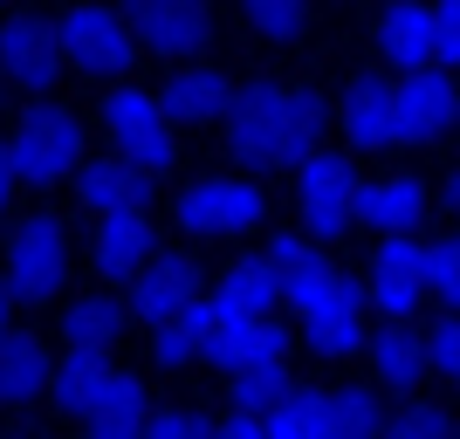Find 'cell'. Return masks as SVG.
<instances>
[{"instance_id":"obj_28","label":"cell","mask_w":460,"mask_h":439,"mask_svg":"<svg viewBox=\"0 0 460 439\" xmlns=\"http://www.w3.org/2000/svg\"><path fill=\"white\" fill-rule=\"evenodd\" d=\"M261 261L275 268V282H282V303L288 295H303V282L323 268V248H316V233H269V248H261Z\"/></svg>"},{"instance_id":"obj_31","label":"cell","mask_w":460,"mask_h":439,"mask_svg":"<svg viewBox=\"0 0 460 439\" xmlns=\"http://www.w3.org/2000/svg\"><path fill=\"white\" fill-rule=\"evenodd\" d=\"M385 426L405 433V439H447V433H454V412H447L440 399H412V391H405L399 412H385Z\"/></svg>"},{"instance_id":"obj_36","label":"cell","mask_w":460,"mask_h":439,"mask_svg":"<svg viewBox=\"0 0 460 439\" xmlns=\"http://www.w3.org/2000/svg\"><path fill=\"white\" fill-rule=\"evenodd\" d=\"M433 35H440V62L460 69V0H433Z\"/></svg>"},{"instance_id":"obj_20","label":"cell","mask_w":460,"mask_h":439,"mask_svg":"<svg viewBox=\"0 0 460 439\" xmlns=\"http://www.w3.org/2000/svg\"><path fill=\"white\" fill-rule=\"evenodd\" d=\"M145 384L131 378V371H103V384H96V399L83 405V426L90 433H103V439H124V433H137L145 426Z\"/></svg>"},{"instance_id":"obj_24","label":"cell","mask_w":460,"mask_h":439,"mask_svg":"<svg viewBox=\"0 0 460 439\" xmlns=\"http://www.w3.org/2000/svg\"><path fill=\"white\" fill-rule=\"evenodd\" d=\"M288 350H269V357H241V364H227V399L234 405H248V412H269L275 399L288 391Z\"/></svg>"},{"instance_id":"obj_26","label":"cell","mask_w":460,"mask_h":439,"mask_svg":"<svg viewBox=\"0 0 460 439\" xmlns=\"http://www.w3.org/2000/svg\"><path fill=\"white\" fill-rule=\"evenodd\" d=\"M269 433L275 439H330V391L288 384L282 399L269 405Z\"/></svg>"},{"instance_id":"obj_5","label":"cell","mask_w":460,"mask_h":439,"mask_svg":"<svg viewBox=\"0 0 460 439\" xmlns=\"http://www.w3.org/2000/svg\"><path fill=\"white\" fill-rule=\"evenodd\" d=\"M69 282V227L56 213H35L28 227L14 233V254H7V288L14 303H49Z\"/></svg>"},{"instance_id":"obj_25","label":"cell","mask_w":460,"mask_h":439,"mask_svg":"<svg viewBox=\"0 0 460 439\" xmlns=\"http://www.w3.org/2000/svg\"><path fill=\"white\" fill-rule=\"evenodd\" d=\"M213 303L248 309V316H275V303H282V282H275V268L261 261V254H248V261H234L227 275H220Z\"/></svg>"},{"instance_id":"obj_6","label":"cell","mask_w":460,"mask_h":439,"mask_svg":"<svg viewBox=\"0 0 460 439\" xmlns=\"http://www.w3.org/2000/svg\"><path fill=\"white\" fill-rule=\"evenodd\" d=\"M103 131H111L117 145H124V158L145 165L152 179H165L179 165V152H172V117H165V103L145 96V90H117L111 103H103Z\"/></svg>"},{"instance_id":"obj_30","label":"cell","mask_w":460,"mask_h":439,"mask_svg":"<svg viewBox=\"0 0 460 439\" xmlns=\"http://www.w3.org/2000/svg\"><path fill=\"white\" fill-rule=\"evenodd\" d=\"M103 350H69V357L56 364V378H49V391H56V405H69V412H83V405L96 399V384H103Z\"/></svg>"},{"instance_id":"obj_9","label":"cell","mask_w":460,"mask_h":439,"mask_svg":"<svg viewBox=\"0 0 460 439\" xmlns=\"http://www.w3.org/2000/svg\"><path fill=\"white\" fill-rule=\"evenodd\" d=\"M56 35H62V56L76 62V69H90V76H117V69H131L137 48H145L137 28L124 14H111V7H76Z\"/></svg>"},{"instance_id":"obj_32","label":"cell","mask_w":460,"mask_h":439,"mask_svg":"<svg viewBox=\"0 0 460 439\" xmlns=\"http://www.w3.org/2000/svg\"><path fill=\"white\" fill-rule=\"evenodd\" d=\"M426 295L440 309H460V233L426 241Z\"/></svg>"},{"instance_id":"obj_38","label":"cell","mask_w":460,"mask_h":439,"mask_svg":"<svg viewBox=\"0 0 460 439\" xmlns=\"http://www.w3.org/2000/svg\"><path fill=\"white\" fill-rule=\"evenodd\" d=\"M14 186H21V172H14V152L0 145V213H7V199H14Z\"/></svg>"},{"instance_id":"obj_14","label":"cell","mask_w":460,"mask_h":439,"mask_svg":"<svg viewBox=\"0 0 460 439\" xmlns=\"http://www.w3.org/2000/svg\"><path fill=\"white\" fill-rule=\"evenodd\" d=\"M378 56L392 69H433L440 62V35H433V0H392L378 21ZM447 69V62H440Z\"/></svg>"},{"instance_id":"obj_39","label":"cell","mask_w":460,"mask_h":439,"mask_svg":"<svg viewBox=\"0 0 460 439\" xmlns=\"http://www.w3.org/2000/svg\"><path fill=\"white\" fill-rule=\"evenodd\" d=\"M7 329H14V288H7V275H0V344H7Z\"/></svg>"},{"instance_id":"obj_33","label":"cell","mask_w":460,"mask_h":439,"mask_svg":"<svg viewBox=\"0 0 460 439\" xmlns=\"http://www.w3.org/2000/svg\"><path fill=\"white\" fill-rule=\"evenodd\" d=\"M248 21H254L269 41H288V35H303L309 0H248Z\"/></svg>"},{"instance_id":"obj_10","label":"cell","mask_w":460,"mask_h":439,"mask_svg":"<svg viewBox=\"0 0 460 439\" xmlns=\"http://www.w3.org/2000/svg\"><path fill=\"white\" fill-rule=\"evenodd\" d=\"M454 110H460V83L447 76L440 62L433 69H405L399 76V137L405 145H433V137L454 131Z\"/></svg>"},{"instance_id":"obj_18","label":"cell","mask_w":460,"mask_h":439,"mask_svg":"<svg viewBox=\"0 0 460 439\" xmlns=\"http://www.w3.org/2000/svg\"><path fill=\"white\" fill-rule=\"evenodd\" d=\"M96 275H111V282H131L137 268L152 261V227H145V206L131 213H103L96 220Z\"/></svg>"},{"instance_id":"obj_1","label":"cell","mask_w":460,"mask_h":439,"mask_svg":"<svg viewBox=\"0 0 460 439\" xmlns=\"http://www.w3.org/2000/svg\"><path fill=\"white\" fill-rule=\"evenodd\" d=\"M220 124H227V152L248 172H282L323 145V96L296 83H254L220 110Z\"/></svg>"},{"instance_id":"obj_12","label":"cell","mask_w":460,"mask_h":439,"mask_svg":"<svg viewBox=\"0 0 460 439\" xmlns=\"http://www.w3.org/2000/svg\"><path fill=\"white\" fill-rule=\"evenodd\" d=\"M62 69V35L35 14H14L0 28V76L21 83V90H49Z\"/></svg>"},{"instance_id":"obj_27","label":"cell","mask_w":460,"mask_h":439,"mask_svg":"<svg viewBox=\"0 0 460 439\" xmlns=\"http://www.w3.org/2000/svg\"><path fill=\"white\" fill-rule=\"evenodd\" d=\"M117 329H124V303H111V295H83V303L62 309V344L69 350H111Z\"/></svg>"},{"instance_id":"obj_8","label":"cell","mask_w":460,"mask_h":439,"mask_svg":"<svg viewBox=\"0 0 460 439\" xmlns=\"http://www.w3.org/2000/svg\"><path fill=\"white\" fill-rule=\"evenodd\" d=\"M365 303H378V316H412L426 303V241L420 233H378L365 268Z\"/></svg>"},{"instance_id":"obj_40","label":"cell","mask_w":460,"mask_h":439,"mask_svg":"<svg viewBox=\"0 0 460 439\" xmlns=\"http://www.w3.org/2000/svg\"><path fill=\"white\" fill-rule=\"evenodd\" d=\"M447 199H454V213H460V165H454V179H447Z\"/></svg>"},{"instance_id":"obj_11","label":"cell","mask_w":460,"mask_h":439,"mask_svg":"<svg viewBox=\"0 0 460 439\" xmlns=\"http://www.w3.org/2000/svg\"><path fill=\"white\" fill-rule=\"evenodd\" d=\"M337 124H344V137L358 152H392V145H405L399 137V83L392 76H358L344 90V103H337Z\"/></svg>"},{"instance_id":"obj_41","label":"cell","mask_w":460,"mask_h":439,"mask_svg":"<svg viewBox=\"0 0 460 439\" xmlns=\"http://www.w3.org/2000/svg\"><path fill=\"white\" fill-rule=\"evenodd\" d=\"M447 384H454V391H460V371H454V378H447Z\"/></svg>"},{"instance_id":"obj_23","label":"cell","mask_w":460,"mask_h":439,"mask_svg":"<svg viewBox=\"0 0 460 439\" xmlns=\"http://www.w3.org/2000/svg\"><path fill=\"white\" fill-rule=\"evenodd\" d=\"M207 323H213V303H186L179 316L152 323V357L165 364V371H186V364H199V357H207Z\"/></svg>"},{"instance_id":"obj_29","label":"cell","mask_w":460,"mask_h":439,"mask_svg":"<svg viewBox=\"0 0 460 439\" xmlns=\"http://www.w3.org/2000/svg\"><path fill=\"white\" fill-rule=\"evenodd\" d=\"M385 426V405L371 384H337L330 391V433H344V439H371Z\"/></svg>"},{"instance_id":"obj_17","label":"cell","mask_w":460,"mask_h":439,"mask_svg":"<svg viewBox=\"0 0 460 439\" xmlns=\"http://www.w3.org/2000/svg\"><path fill=\"white\" fill-rule=\"evenodd\" d=\"M186 303H199V268L179 261V254L145 261V268L131 275V309L145 316V323H165V316H179Z\"/></svg>"},{"instance_id":"obj_2","label":"cell","mask_w":460,"mask_h":439,"mask_svg":"<svg viewBox=\"0 0 460 439\" xmlns=\"http://www.w3.org/2000/svg\"><path fill=\"white\" fill-rule=\"evenodd\" d=\"M288 309L303 316V337L316 357H358L365 350V288L344 268H316L303 282V295H288Z\"/></svg>"},{"instance_id":"obj_15","label":"cell","mask_w":460,"mask_h":439,"mask_svg":"<svg viewBox=\"0 0 460 439\" xmlns=\"http://www.w3.org/2000/svg\"><path fill=\"white\" fill-rule=\"evenodd\" d=\"M365 357L378 371V384L412 391L426 378V329H412V316H385L378 329H365Z\"/></svg>"},{"instance_id":"obj_16","label":"cell","mask_w":460,"mask_h":439,"mask_svg":"<svg viewBox=\"0 0 460 439\" xmlns=\"http://www.w3.org/2000/svg\"><path fill=\"white\" fill-rule=\"evenodd\" d=\"M420 220H426V186L420 179L392 172V179H365V186H358V227H371V233H420Z\"/></svg>"},{"instance_id":"obj_4","label":"cell","mask_w":460,"mask_h":439,"mask_svg":"<svg viewBox=\"0 0 460 439\" xmlns=\"http://www.w3.org/2000/svg\"><path fill=\"white\" fill-rule=\"evenodd\" d=\"M7 152H14V172L28 179V186H56L62 172H76V165H83V131H76V117H69V110L41 103V110H21Z\"/></svg>"},{"instance_id":"obj_7","label":"cell","mask_w":460,"mask_h":439,"mask_svg":"<svg viewBox=\"0 0 460 439\" xmlns=\"http://www.w3.org/2000/svg\"><path fill=\"white\" fill-rule=\"evenodd\" d=\"M269 220L261 192L248 179H199V186L179 192V227L207 233V241H234V233H254Z\"/></svg>"},{"instance_id":"obj_22","label":"cell","mask_w":460,"mask_h":439,"mask_svg":"<svg viewBox=\"0 0 460 439\" xmlns=\"http://www.w3.org/2000/svg\"><path fill=\"white\" fill-rule=\"evenodd\" d=\"M165 117L172 124H213V117L234 103V90H227V76H213V69H186V76H172L165 83Z\"/></svg>"},{"instance_id":"obj_21","label":"cell","mask_w":460,"mask_h":439,"mask_svg":"<svg viewBox=\"0 0 460 439\" xmlns=\"http://www.w3.org/2000/svg\"><path fill=\"white\" fill-rule=\"evenodd\" d=\"M49 378H56V364H49V344L41 337H21V329H7V344H0V405H28L49 391Z\"/></svg>"},{"instance_id":"obj_3","label":"cell","mask_w":460,"mask_h":439,"mask_svg":"<svg viewBox=\"0 0 460 439\" xmlns=\"http://www.w3.org/2000/svg\"><path fill=\"white\" fill-rule=\"evenodd\" d=\"M358 165H350V152H316L296 165V213H303V227L316 233V241H337V233L358 227Z\"/></svg>"},{"instance_id":"obj_37","label":"cell","mask_w":460,"mask_h":439,"mask_svg":"<svg viewBox=\"0 0 460 439\" xmlns=\"http://www.w3.org/2000/svg\"><path fill=\"white\" fill-rule=\"evenodd\" d=\"M227 439H269V412H248V405H234L227 419H220Z\"/></svg>"},{"instance_id":"obj_42","label":"cell","mask_w":460,"mask_h":439,"mask_svg":"<svg viewBox=\"0 0 460 439\" xmlns=\"http://www.w3.org/2000/svg\"><path fill=\"white\" fill-rule=\"evenodd\" d=\"M454 131H460V110H454Z\"/></svg>"},{"instance_id":"obj_34","label":"cell","mask_w":460,"mask_h":439,"mask_svg":"<svg viewBox=\"0 0 460 439\" xmlns=\"http://www.w3.org/2000/svg\"><path fill=\"white\" fill-rule=\"evenodd\" d=\"M426 371H440V378L460 371V309H447L440 323L426 329Z\"/></svg>"},{"instance_id":"obj_19","label":"cell","mask_w":460,"mask_h":439,"mask_svg":"<svg viewBox=\"0 0 460 439\" xmlns=\"http://www.w3.org/2000/svg\"><path fill=\"white\" fill-rule=\"evenodd\" d=\"M76 192H83V206H90L96 220H103V213H131V206H145L152 172L131 165V158H96V165H83Z\"/></svg>"},{"instance_id":"obj_35","label":"cell","mask_w":460,"mask_h":439,"mask_svg":"<svg viewBox=\"0 0 460 439\" xmlns=\"http://www.w3.org/2000/svg\"><path fill=\"white\" fill-rule=\"evenodd\" d=\"M145 433L152 439H207L213 419L207 412H145Z\"/></svg>"},{"instance_id":"obj_13","label":"cell","mask_w":460,"mask_h":439,"mask_svg":"<svg viewBox=\"0 0 460 439\" xmlns=\"http://www.w3.org/2000/svg\"><path fill=\"white\" fill-rule=\"evenodd\" d=\"M124 21L158 56H192L207 41V0H124Z\"/></svg>"}]
</instances>
